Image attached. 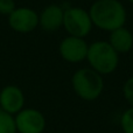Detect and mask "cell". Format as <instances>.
I'll return each mask as SVG.
<instances>
[{
	"label": "cell",
	"instance_id": "15",
	"mask_svg": "<svg viewBox=\"0 0 133 133\" xmlns=\"http://www.w3.org/2000/svg\"><path fill=\"white\" fill-rule=\"evenodd\" d=\"M129 2H131V4H133V0H127Z\"/></svg>",
	"mask_w": 133,
	"mask_h": 133
},
{
	"label": "cell",
	"instance_id": "4",
	"mask_svg": "<svg viewBox=\"0 0 133 133\" xmlns=\"http://www.w3.org/2000/svg\"><path fill=\"white\" fill-rule=\"evenodd\" d=\"M63 28L70 36L85 39L94 28L89 11L77 6L65 8L63 16Z\"/></svg>",
	"mask_w": 133,
	"mask_h": 133
},
{
	"label": "cell",
	"instance_id": "13",
	"mask_svg": "<svg viewBox=\"0 0 133 133\" xmlns=\"http://www.w3.org/2000/svg\"><path fill=\"white\" fill-rule=\"evenodd\" d=\"M123 96L130 106L133 108V76L129 77L123 84Z\"/></svg>",
	"mask_w": 133,
	"mask_h": 133
},
{
	"label": "cell",
	"instance_id": "6",
	"mask_svg": "<svg viewBox=\"0 0 133 133\" xmlns=\"http://www.w3.org/2000/svg\"><path fill=\"white\" fill-rule=\"evenodd\" d=\"M7 22L12 30L20 34H28L39 27V13L30 7H16L7 16Z\"/></svg>",
	"mask_w": 133,
	"mask_h": 133
},
{
	"label": "cell",
	"instance_id": "5",
	"mask_svg": "<svg viewBox=\"0 0 133 133\" xmlns=\"http://www.w3.org/2000/svg\"><path fill=\"white\" fill-rule=\"evenodd\" d=\"M18 133H43L47 126L44 115L34 108H23L14 116Z\"/></svg>",
	"mask_w": 133,
	"mask_h": 133
},
{
	"label": "cell",
	"instance_id": "8",
	"mask_svg": "<svg viewBox=\"0 0 133 133\" xmlns=\"http://www.w3.org/2000/svg\"><path fill=\"white\" fill-rule=\"evenodd\" d=\"M26 98L23 91L18 85L9 84L0 90V110L15 116L25 108Z\"/></svg>",
	"mask_w": 133,
	"mask_h": 133
},
{
	"label": "cell",
	"instance_id": "2",
	"mask_svg": "<svg viewBox=\"0 0 133 133\" xmlns=\"http://www.w3.org/2000/svg\"><path fill=\"white\" fill-rule=\"evenodd\" d=\"M71 87L79 99L85 102H94L103 94L104 79L103 76L90 66L79 68L72 74Z\"/></svg>",
	"mask_w": 133,
	"mask_h": 133
},
{
	"label": "cell",
	"instance_id": "11",
	"mask_svg": "<svg viewBox=\"0 0 133 133\" xmlns=\"http://www.w3.org/2000/svg\"><path fill=\"white\" fill-rule=\"evenodd\" d=\"M119 125L123 133H133V108L130 106L123 113L119 118Z\"/></svg>",
	"mask_w": 133,
	"mask_h": 133
},
{
	"label": "cell",
	"instance_id": "12",
	"mask_svg": "<svg viewBox=\"0 0 133 133\" xmlns=\"http://www.w3.org/2000/svg\"><path fill=\"white\" fill-rule=\"evenodd\" d=\"M0 133H18L14 123V116L0 110Z\"/></svg>",
	"mask_w": 133,
	"mask_h": 133
},
{
	"label": "cell",
	"instance_id": "10",
	"mask_svg": "<svg viewBox=\"0 0 133 133\" xmlns=\"http://www.w3.org/2000/svg\"><path fill=\"white\" fill-rule=\"evenodd\" d=\"M108 42L119 55L127 54L133 48V34L124 26L111 32Z\"/></svg>",
	"mask_w": 133,
	"mask_h": 133
},
{
	"label": "cell",
	"instance_id": "1",
	"mask_svg": "<svg viewBox=\"0 0 133 133\" xmlns=\"http://www.w3.org/2000/svg\"><path fill=\"white\" fill-rule=\"evenodd\" d=\"M88 11L94 27L104 32L111 33L126 23L127 12L119 0H96Z\"/></svg>",
	"mask_w": 133,
	"mask_h": 133
},
{
	"label": "cell",
	"instance_id": "7",
	"mask_svg": "<svg viewBox=\"0 0 133 133\" xmlns=\"http://www.w3.org/2000/svg\"><path fill=\"white\" fill-rule=\"evenodd\" d=\"M89 44L83 37L68 35L60 42L58 53L60 56L68 63H81L87 60Z\"/></svg>",
	"mask_w": 133,
	"mask_h": 133
},
{
	"label": "cell",
	"instance_id": "9",
	"mask_svg": "<svg viewBox=\"0 0 133 133\" xmlns=\"http://www.w3.org/2000/svg\"><path fill=\"white\" fill-rule=\"evenodd\" d=\"M64 8L57 4L46 6L39 13V27L44 32L53 33L63 27Z\"/></svg>",
	"mask_w": 133,
	"mask_h": 133
},
{
	"label": "cell",
	"instance_id": "14",
	"mask_svg": "<svg viewBox=\"0 0 133 133\" xmlns=\"http://www.w3.org/2000/svg\"><path fill=\"white\" fill-rule=\"evenodd\" d=\"M15 8L16 5L14 0H0V15L8 16Z\"/></svg>",
	"mask_w": 133,
	"mask_h": 133
},
{
	"label": "cell",
	"instance_id": "3",
	"mask_svg": "<svg viewBox=\"0 0 133 133\" xmlns=\"http://www.w3.org/2000/svg\"><path fill=\"white\" fill-rule=\"evenodd\" d=\"M85 61L99 75H111L119 65V54L108 41H95L89 44Z\"/></svg>",
	"mask_w": 133,
	"mask_h": 133
}]
</instances>
